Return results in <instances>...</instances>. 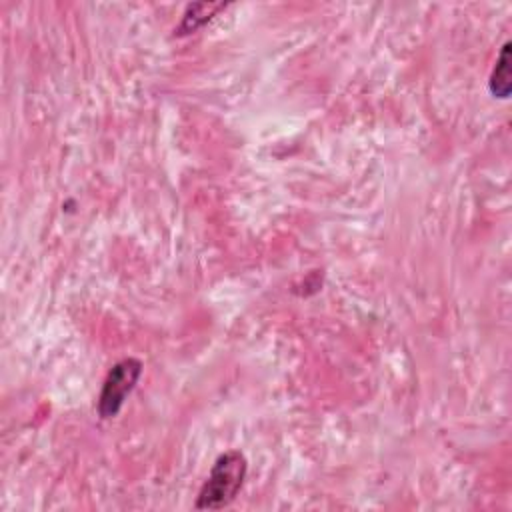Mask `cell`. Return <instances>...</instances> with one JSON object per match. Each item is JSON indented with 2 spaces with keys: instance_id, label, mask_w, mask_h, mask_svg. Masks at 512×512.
<instances>
[{
  "instance_id": "obj_3",
  "label": "cell",
  "mask_w": 512,
  "mask_h": 512,
  "mask_svg": "<svg viewBox=\"0 0 512 512\" xmlns=\"http://www.w3.org/2000/svg\"><path fill=\"white\" fill-rule=\"evenodd\" d=\"M226 6L228 4H224V2H196V4H190L186 8V12L182 14V20L176 28V34H190V32L198 30L210 18H214L216 12L224 10Z\"/></svg>"
},
{
  "instance_id": "obj_2",
  "label": "cell",
  "mask_w": 512,
  "mask_h": 512,
  "mask_svg": "<svg viewBox=\"0 0 512 512\" xmlns=\"http://www.w3.org/2000/svg\"><path fill=\"white\" fill-rule=\"evenodd\" d=\"M140 374H142V362L138 358H124L110 368L98 396L100 418L108 420L120 412L126 396L134 390Z\"/></svg>"
},
{
  "instance_id": "obj_1",
  "label": "cell",
  "mask_w": 512,
  "mask_h": 512,
  "mask_svg": "<svg viewBox=\"0 0 512 512\" xmlns=\"http://www.w3.org/2000/svg\"><path fill=\"white\" fill-rule=\"evenodd\" d=\"M248 472V462L240 450H228L216 458L194 502L196 510H220L240 492Z\"/></svg>"
},
{
  "instance_id": "obj_4",
  "label": "cell",
  "mask_w": 512,
  "mask_h": 512,
  "mask_svg": "<svg viewBox=\"0 0 512 512\" xmlns=\"http://www.w3.org/2000/svg\"><path fill=\"white\" fill-rule=\"evenodd\" d=\"M512 74H510V42H504L498 58H496V66L492 68L490 74V92L494 98H508L510 96V82Z\"/></svg>"
}]
</instances>
